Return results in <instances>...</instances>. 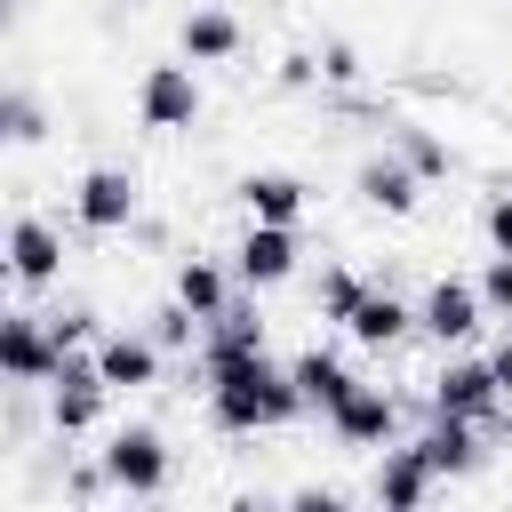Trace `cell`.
<instances>
[{"label":"cell","instance_id":"6da1fadb","mask_svg":"<svg viewBox=\"0 0 512 512\" xmlns=\"http://www.w3.org/2000/svg\"><path fill=\"white\" fill-rule=\"evenodd\" d=\"M200 400H208V424L232 432V440H248V432H280V424L312 416L296 368H280L272 352H248V360L208 368V376H200Z\"/></svg>","mask_w":512,"mask_h":512},{"label":"cell","instance_id":"7a4b0ae2","mask_svg":"<svg viewBox=\"0 0 512 512\" xmlns=\"http://www.w3.org/2000/svg\"><path fill=\"white\" fill-rule=\"evenodd\" d=\"M136 216H144V176L136 168H120V160L80 168V184H72V224L80 232L112 240V232H136Z\"/></svg>","mask_w":512,"mask_h":512},{"label":"cell","instance_id":"3957f363","mask_svg":"<svg viewBox=\"0 0 512 512\" xmlns=\"http://www.w3.org/2000/svg\"><path fill=\"white\" fill-rule=\"evenodd\" d=\"M104 400H112V384H104V368H96V344H72L64 368L48 376V432H56V440L96 432V424H104Z\"/></svg>","mask_w":512,"mask_h":512},{"label":"cell","instance_id":"277c9868","mask_svg":"<svg viewBox=\"0 0 512 512\" xmlns=\"http://www.w3.org/2000/svg\"><path fill=\"white\" fill-rule=\"evenodd\" d=\"M96 456H104V472H112L120 496H168V480H176V448H168L160 424H120Z\"/></svg>","mask_w":512,"mask_h":512},{"label":"cell","instance_id":"5b68a950","mask_svg":"<svg viewBox=\"0 0 512 512\" xmlns=\"http://www.w3.org/2000/svg\"><path fill=\"white\" fill-rule=\"evenodd\" d=\"M416 328L440 344V352H464L480 328H488V304H480V280H456V272H440L424 296H416Z\"/></svg>","mask_w":512,"mask_h":512},{"label":"cell","instance_id":"8992f818","mask_svg":"<svg viewBox=\"0 0 512 512\" xmlns=\"http://www.w3.org/2000/svg\"><path fill=\"white\" fill-rule=\"evenodd\" d=\"M136 120H144L152 136H184V128L200 120V80H192V64H144V80H136Z\"/></svg>","mask_w":512,"mask_h":512},{"label":"cell","instance_id":"52a82bcc","mask_svg":"<svg viewBox=\"0 0 512 512\" xmlns=\"http://www.w3.org/2000/svg\"><path fill=\"white\" fill-rule=\"evenodd\" d=\"M8 280L24 288V296H40V288H56L64 280V224L56 216H16L8 224Z\"/></svg>","mask_w":512,"mask_h":512},{"label":"cell","instance_id":"ba28073f","mask_svg":"<svg viewBox=\"0 0 512 512\" xmlns=\"http://www.w3.org/2000/svg\"><path fill=\"white\" fill-rule=\"evenodd\" d=\"M64 368V344L48 328V312H8L0 320V376L8 384H48Z\"/></svg>","mask_w":512,"mask_h":512},{"label":"cell","instance_id":"9c48e42d","mask_svg":"<svg viewBox=\"0 0 512 512\" xmlns=\"http://www.w3.org/2000/svg\"><path fill=\"white\" fill-rule=\"evenodd\" d=\"M496 400H504V384H496L488 352H480V360H472V352H448V360H440V376H432V392H424V408H432V416H472V424H480Z\"/></svg>","mask_w":512,"mask_h":512},{"label":"cell","instance_id":"30bf717a","mask_svg":"<svg viewBox=\"0 0 512 512\" xmlns=\"http://www.w3.org/2000/svg\"><path fill=\"white\" fill-rule=\"evenodd\" d=\"M320 424L336 432V448H392V432H400V392H384V384H352Z\"/></svg>","mask_w":512,"mask_h":512},{"label":"cell","instance_id":"8fae6325","mask_svg":"<svg viewBox=\"0 0 512 512\" xmlns=\"http://www.w3.org/2000/svg\"><path fill=\"white\" fill-rule=\"evenodd\" d=\"M296 256H304V240H296V224H256L248 216V232H240V248H232V272H240V288H280V280H296Z\"/></svg>","mask_w":512,"mask_h":512},{"label":"cell","instance_id":"7c38bea8","mask_svg":"<svg viewBox=\"0 0 512 512\" xmlns=\"http://www.w3.org/2000/svg\"><path fill=\"white\" fill-rule=\"evenodd\" d=\"M96 368H104L112 392H152L160 368H168V352H160L152 328H104V336H96Z\"/></svg>","mask_w":512,"mask_h":512},{"label":"cell","instance_id":"4fadbf2b","mask_svg":"<svg viewBox=\"0 0 512 512\" xmlns=\"http://www.w3.org/2000/svg\"><path fill=\"white\" fill-rule=\"evenodd\" d=\"M256 296V288H248ZM248 296H232L208 328H200V352H192V368L184 376H208V368H224V360H248V352H264V312L248 304Z\"/></svg>","mask_w":512,"mask_h":512},{"label":"cell","instance_id":"5bb4252c","mask_svg":"<svg viewBox=\"0 0 512 512\" xmlns=\"http://www.w3.org/2000/svg\"><path fill=\"white\" fill-rule=\"evenodd\" d=\"M432 488H440V472H432L424 440H400V448H384V456H376V472H368V496H376L384 512H416Z\"/></svg>","mask_w":512,"mask_h":512},{"label":"cell","instance_id":"9a60e30c","mask_svg":"<svg viewBox=\"0 0 512 512\" xmlns=\"http://www.w3.org/2000/svg\"><path fill=\"white\" fill-rule=\"evenodd\" d=\"M352 192H360V208H376V216H416V200H424V176L384 144V152H368L360 168H352Z\"/></svg>","mask_w":512,"mask_h":512},{"label":"cell","instance_id":"2e32d148","mask_svg":"<svg viewBox=\"0 0 512 512\" xmlns=\"http://www.w3.org/2000/svg\"><path fill=\"white\" fill-rule=\"evenodd\" d=\"M344 336L368 344V352H400V344L416 336V304H408L392 280H368V296H360V312L344 320Z\"/></svg>","mask_w":512,"mask_h":512},{"label":"cell","instance_id":"e0dca14e","mask_svg":"<svg viewBox=\"0 0 512 512\" xmlns=\"http://www.w3.org/2000/svg\"><path fill=\"white\" fill-rule=\"evenodd\" d=\"M416 440H424V456H432V472H440V480H472V472H488V456H496V448H488V432H480L472 416H432Z\"/></svg>","mask_w":512,"mask_h":512},{"label":"cell","instance_id":"ac0fdd59","mask_svg":"<svg viewBox=\"0 0 512 512\" xmlns=\"http://www.w3.org/2000/svg\"><path fill=\"white\" fill-rule=\"evenodd\" d=\"M248 48V24L232 16V8H192L184 24H176V56L184 64H232Z\"/></svg>","mask_w":512,"mask_h":512},{"label":"cell","instance_id":"d6986e66","mask_svg":"<svg viewBox=\"0 0 512 512\" xmlns=\"http://www.w3.org/2000/svg\"><path fill=\"white\" fill-rule=\"evenodd\" d=\"M232 192H240V208H248L256 224H296V216L312 208V184L288 176V168H248Z\"/></svg>","mask_w":512,"mask_h":512},{"label":"cell","instance_id":"ffe728a7","mask_svg":"<svg viewBox=\"0 0 512 512\" xmlns=\"http://www.w3.org/2000/svg\"><path fill=\"white\" fill-rule=\"evenodd\" d=\"M384 144H392V152H400V160H408V168H416L424 184H448V176H464V152H456V144H448L440 128L408 120V112H400V128H392Z\"/></svg>","mask_w":512,"mask_h":512},{"label":"cell","instance_id":"44dd1931","mask_svg":"<svg viewBox=\"0 0 512 512\" xmlns=\"http://www.w3.org/2000/svg\"><path fill=\"white\" fill-rule=\"evenodd\" d=\"M288 368H296V384H304V408H312V416H328V408H336V400H344V392L360 384V376H352V368H344V360H336L328 344H304V352H296Z\"/></svg>","mask_w":512,"mask_h":512},{"label":"cell","instance_id":"7402d4cb","mask_svg":"<svg viewBox=\"0 0 512 512\" xmlns=\"http://www.w3.org/2000/svg\"><path fill=\"white\" fill-rule=\"evenodd\" d=\"M232 264H216V256H176V296L200 312V320H216L224 304H232Z\"/></svg>","mask_w":512,"mask_h":512},{"label":"cell","instance_id":"603a6c76","mask_svg":"<svg viewBox=\"0 0 512 512\" xmlns=\"http://www.w3.org/2000/svg\"><path fill=\"white\" fill-rule=\"evenodd\" d=\"M320 120L328 128H360V136H392L400 112L384 96H360V88H320Z\"/></svg>","mask_w":512,"mask_h":512},{"label":"cell","instance_id":"cb8c5ba5","mask_svg":"<svg viewBox=\"0 0 512 512\" xmlns=\"http://www.w3.org/2000/svg\"><path fill=\"white\" fill-rule=\"evenodd\" d=\"M360 296H368V272H352V264H328V272H320V288H312V312H320L328 328H344V320L360 312Z\"/></svg>","mask_w":512,"mask_h":512},{"label":"cell","instance_id":"d4e9b609","mask_svg":"<svg viewBox=\"0 0 512 512\" xmlns=\"http://www.w3.org/2000/svg\"><path fill=\"white\" fill-rule=\"evenodd\" d=\"M0 136H8L16 152H32V144L48 136V104H40V96H32L24 80H16L8 96H0Z\"/></svg>","mask_w":512,"mask_h":512},{"label":"cell","instance_id":"484cf974","mask_svg":"<svg viewBox=\"0 0 512 512\" xmlns=\"http://www.w3.org/2000/svg\"><path fill=\"white\" fill-rule=\"evenodd\" d=\"M144 328L160 336V352H184V344H200V328H208V320H200V312L168 288V304H152V312H144Z\"/></svg>","mask_w":512,"mask_h":512},{"label":"cell","instance_id":"4316f807","mask_svg":"<svg viewBox=\"0 0 512 512\" xmlns=\"http://www.w3.org/2000/svg\"><path fill=\"white\" fill-rule=\"evenodd\" d=\"M40 392H48V384H8V392H0V440H8V448H24V440L40 432Z\"/></svg>","mask_w":512,"mask_h":512},{"label":"cell","instance_id":"83f0119b","mask_svg":"<svg viewBox=\"0 0 512 512\" xmlns=\"http://www.w3.org/2000/svg\"><path fill=\"white\" fill-rule=\"evenodd\" d=\"M48 328H56V344H64V352L104 336V328H96V304H80V296H72V304H48Z\"/></svg>","mask_w":512,"mask_h":512},{"label":"cell","instance_id":"f1b7e54d","mask_svg":"<svg viewBox=\"0 0 512 512\" xmlns=\"http://www.w3.org/2000/svg\"><path fill=\"white\" fill-rule=\"evenodd\" d=\"M400 96H432V104H472V80H456V72H400Z\"/></svg>","mask_w":512,"mask_h":512},{"label":"cell","instance_id":"f546056e","mask_svg":"<svg viewBox=\"0 0 512 512\" xmlns=\"http://www.w3.org/2000/svg\"><path fill=\"white\" fill-rule=\"evenodd\" d=\"M480 304H488V320H512V256H496V248L480 264Z\"/></svg>","mask_w":512,"mask_h":512},{"label":"cell","instance_id":"4dcf8cb0","mask_svg":"<svg viewBox=\"0 0 512 512\" xmlns=\"http://www.w3.org/2000/svg\"><path fill=\"white\" fill-rule=\"evenodd\" d=\"M320 88H360V48L352 40H320Z\"/></svg>","mask_w":512,"mask_h":512},{"label":"cell","instance_id":"1f68e13d","mask_svg":"<svg viewBox=\"0 0 512 512\" xmlns=\"http://www.w3.org/2000/svg\"><path fill=\"white\" fill-rule=\"evenodd\" d=\"M288 96H304V88H320V48H288L280 56V72H272Z\"/></svg>","mask_w":512,"mask_h":512},{"label":"cell","instance_id":"d6a6232c","mask_svg":"<svg viewBox=\"0 0 512 512\" xmlns=\"http://www.w3.org/2000/svg\"><path fill=\"white\" fill-rule=\"evenodd\" d=\"M480 232H488L496 256H512V192H488L480 200Z\"/></svg>","mask_w":512,"mask_h":512},{"label":"cell","instance_id":"836d02e7","mask_svg":"<svg viewBox=\"0 0 512 512\" xmlns=\"http://www.w3.org/2000/svg\"><path fill=\"white\" fill-rule=\"evenodd\" d=\"M480 432H488V448H496V456H512V400H496V408L480 416Z\"/></svg>","mask_w":512,"mask_h":512},{"label":"cell","instance_id":"e575fe53","mask_svg":"<svg viewBox=\"0 0 512 512\" xmlns=\"http://www.w3.org/2000/svg\"><path fill=\"white\" fill-rule=\"evenodd\" d=\"M288 504H296V512H336V504H344V488H296Z\"/></svg>","mask_w":512,"mask_h":512},{"label":"cell","instance_id":"d590c367","mask_svg":"<svg viewBox=\"0 0 512 512\" xmlns=\"http://www.w3.org/2000/svg\"><path fill=\"white\" fill-rule=\"evenodd\" d=\"M488 368H496V384H504V400H512V336H504V344H488Z\"/></svg>","mask_w":512,"mask_h":512}]
</instances>
